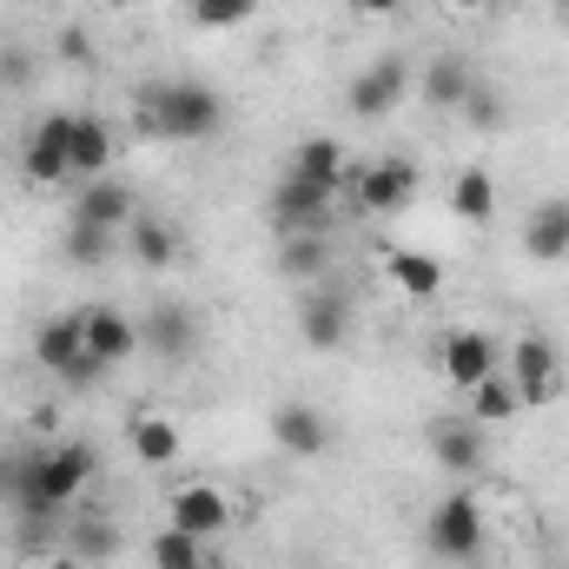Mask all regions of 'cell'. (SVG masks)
<instances>
[{
  "mask_svg": "<svg viewBox=\"0 0 569 569\" xmlns=\"http://www.w3.org/2000/svg\"><path fill=\"white\" fill-rule=\"evenodd\" d=\"M351 186H358L365 212H405L418 199V166L405 152H391V159H371L365 172H351Z\"/></svg>",
  "mask_w": 569,
  "mask_h": 569,
  "instance_id": "6",
  "label": "cell"
},
{
  "mask_svg": "<svg viewBox=\"0 0 569 569\" xmlns=\"http://www.w3.org/2000/svg\"><path fill=\"white\" fill-rule=\"evenodd\" d=\"M40 569H87V563H80L73 550H60V557H47V563H40Z\"/></svg>",
  "mask_w": 569,
  "mask_h": 569,
  "instance_id": "35",
  "label": "cell"
},
{
  "mask_svg": "<svg viewBox=\"0 0 569 569\" xmlns=\"http://www.w3.org/2000/svg\"><path fill=\"white\" fill-rule=\"evenodd\" d=\"M146 550H152V569H199L206 563V557H199V537H186V530H172V523H166Z\"/></svg>",
  "mask_w": 569,
  "mask_h": 569,
  "instance_id": "31",
  "label": "cell"
},
{
  "mask_svg": "<svg viewBox=\"0 0 569 569\" xmlns=\"http://www.w3.org/2000/svg\"><path fill=\"white\" fill-rule=\"evenodd\" d=\"M450 212H457L463 226H490V219H497V179H490L483 166H463V172L450 179Z\"/></svg>",
  "mask_w": 569,
  "mask_h": 569,
  "instance_id": "22",
  "label": "cell"
},
{
  "mask_svg": "<svg viewBox=\"0 0 569 569\" xmlns=\"http://www.w3.org/2000/svg\"><path fill=\"white\" fill-rule=\"evenodd\" d=\"M219 127H226V107L199 80H166V87H152L140 100V133H152V140L199 146V140H212Z\"/></svg>",
  "mask_w": 569,
  "mask_h": 569,
  "instance_id": "2",
  "label": "cell"
},
{
  "mask_svg": "<svg viewBox=\"0 0 569 569\" xmlns=\"http://www.w3.org/2000/svg\"><path fill=\"white\" fill-rule=\"evenodd\" d=\"M523 252H530L537 266L569 259V199H543V206H530V219H523Z\"/></svg>",
  "mask_w": 569,
  "mask_h": 569,
  "instance_id": "16",
  "label": "cell"
},
{
  "mask_svg": "<svg viewBox=\"0 0 569 569\" xmlns=\"http://www.w3.org/2000/svg\"><path fill=\"white\" fill-rule=\"evenodd\" d=\"M385 272H391V284H398L405 298H437V291H443V259L411 252V246H391V252H385Z\"/></svg>",
  "mask_w": 569,
  "mask_h": 569,
  "instance_id": "19",
  "label": "cell"
},
{
  "mask_svg": "<svg viewBox=\"0 0 569 569\" xmlns=\"http://www.w3.org/2000/svg\"><path fill=\"white\" fill-rule=\"evenodd\" d=\"M405 93H411V60L385 53V60H371V67L351 80V93H345V100H351V113H358V120H385Z\"/></svg>",
  "mask_w": 569,
  "mask_h": 569,
  "instance_id": "9",
  "label": "cell"
},
{
  "mask_svg": "<svg viewBox=\"0 0 569 569\" xmlns=\"http://www.w3.org/2000/svg\"><path fill=\"white\" fill-rule=\"evenodd\" d=\"M127 443H133V457H140L146 470H166V463H179V425H172V418H133Z\"/></svg>",
  "mask_w": 569,
  "mask_h": 569,
  "instance_id": "26",
  "label": "cell"
},
{
  "mask_svg": "<svg viewBox=\"0 0 569 569\" xmlns=\"http://www.w3.org/2000/svg\"><path fill=\"white\" fill-rule=\"evenodd\" d=\"M483 425H437L430 430V457L443 463V470H457V477H470L477 463H483Z\"/></svg>",
  "mask_w": 569,
  "mask_h": 569,
  "instance_id": "25",
  "label": "cell"
},
{
  "mask_svg": "<svg viewBox=\"0 0 569 569\" xmlns=\"http://www.w3.org/2000/svg\"><path fill=\"white\" fill-rule=\"evenodd\" d=\"M73 219H87V226H100V232H127L133 219H140V199H133V186L127 179H80V192H73Z\"/></svg>",
  "mask_w": 569,
  "mask_h": 569,
  "instance_id": "11",
  "label": "cell"
},
{
  "mask_svg": "<svg viewBox=\"0 0 569 569\" xmlns=\"http://www.w3.org/2000/svg\"><path fill=\"white\" fill-rule=\"evenodd\" d=\"M517 411H523V398H517V385H510V378H497V371L470 391V425H510Z\"/></svg>",
  "mask_w": 569,
  "mask_h": 569,
  "instance_id": "27",
  "label": "cell"
},
{
  "mask_svg": "<svg viewBox=\"0 0 569 569\" xmlns=\"http://www.w3.org/2000/svg\"><path fill=\"white\" fill-rule=\"evenodd\" d=\"M331 199H338L331 186H311V179L284 172L279 186H272V226H279V232H325Z\"/></svg>",
  "mask_w": 569,
  "mask_h": 569,
  "instance_id": "10",
  "label": "cell"
},
{
  "mask_svg": "<svg viewBox=\"0 0 569 569\" xmlns=\"http://www.w3.org/2000/svg\"><path fill=\"white\" fill-rule=\"evenodd\" d=\"M166 523L186 530V537H199V543H212V537L232 530V497H226L219 483H186V490H172Z\"/></svg>",
  "mask_w": 569,
  "mask_h": 569,
  "instance_id": "5",
  "label": "cell"
},
{
  "mask_svg": "<svg viewBox=\"0 0 569 569\" xmlns=\"http://www.w3.org/2000/svg\"><path fill=\"white\" fill-rule=\"evenodd\" d=\"M100 7H133V0H100Z\"/></svg>",
  "mask_w": 569,
  "mask_h": 569,
  "instance_id": "37",
  "label": "cell"
},
{
  "mask_svg": "<svg viewBox=\"0 0 569 569\" xmlns=\"http://www.w3.org/2000/svg\"><path fill=\"white\" fill-rule=\"evenodd\" d=\"M298 338H305L311 351H338V345L351 338V298L331 291V284H311L305 305H298Z\"/></svg>",
  "mask_w": 569,
  "mask_h": 569,
  "instance_id": "12",
  "label": "cell"
},
{
  "mask_svg": "<svg viewBox=\"0 0 569 569\" xmlns=\"http://www.w3.org/2000/svg\"><path fill=\"white\" fill-rule=\"evenodd\" d=\"M80 351H87V311H60V318H47V325L33 331V365L53 371V378H60Z\"/></svg>",
  "mask_w": 569,
  "mask_h": 569,
  "instance_id": "15",
  "label": "cell"
},
{
  "mask_svg": "<svg viewBox=\"0 0 569 569\" xmlns=\"http://www.w3.org/2000/svg\"><path fill=\"white\" fill-rule=\"evenodd\" d=\"M67 550H73L80 563H107V557L120 550V530H113L107 517H73V530H67Z\"/></svg>",
  "mask_w": 569,
  "mask_h": 569,
  "instance_id": "28",
  "label": "cell"
},
{
  "mask_svg": "<svg viewBox=\"0 0 569 569\" xmlns=\"http://www.w3.org/2000/svg\"><path fill=\"white\" fill-rule=\"evenodd\" d=\"M272 437H279V450H291V457H325L338 443L331 437V418L318 405H279L272 411Z\"/></svg>",
  "mask_w": 569,
  "mask_h": 569,
  "instance_id": "13",
  "label": "cell"
},
{
  "mask_svg": "<svg viewBox=\"0 0 569 569\" xmlns=\"http://www.w3.org/2000/svg\"><path fill=\"white\" fill-rule=\"evenodd\" d=\"M284 172H298V179H311V186H345V146L331 140V133H318V140H298V152H291V166Z\"/></svg>",
  "mask_w": 569,
  "mask_h": 569,
  "instance_id": "23",
  "label": "cell"
},
{
  "mask_svg": "<svg viewBox=\"0 0 569 569\" xmlns=\"http://www.w3.org/2000/svg\"><path fill=\"white\" fill-rule=\"evenodd\" d=\"M450 7H463V13H483V7H497V0H450Z\"/></svg>",
  "mask_w": 569,
  "mask_h": 569,
  "instance_id": "36",
  "label": "cell"
},
{
  "mask_svg": "<svg viewBox=\"0 0 569 569\" xmlns=\"http://www.w3.org/2000/svg\"><path fill=\"white\" fill-rule=\"evenodd\" d=\"M437 371H443L457 391H477V385L497 371V338H490V331H477V325L443 331V338H437Z\"/></svg>",
  "mask_w": 569,
  "mask_h": 569,
  "instance_id": "4",
  "label": "cell"
},
{
  "mask_svg": "<svg viewBox=\"0 0 569 569\" xmlns=\"http://www.w3.org/2000/svg\"><path fill=\"white\" fill-rule=\"evenodd\" d=\"M425 543L443 563H470V557L483 550V503H477L470 490L437 497V510H430V523H425Z\"/></svg>",
  "mask_w": 569,
  "mask_h": 569,
  "instance_id": "3",
  "label": "cell"
},
{
  "mask_svg": "<svg viewBox=\"0 0 569 569\" xmlns=\"http://www.w3.org/2000/svg\"><path fill=\"white\" fill-rule=\"evenodd\" d=\"M279 272L291 284H318L331 272V246H325V232H284L279 239Z\"/></svg>",
  "mask_w": 569,
  "mask_h": 569,
  "instance_id": "20",
  "label": "cell"
},
{
  "mask_svg": "<svg viewBox=\"0 0 569 569\" xmlns=\"http://www.w3.org/2000/svg\"><path fill=\"white\" fill-rule=\"evenodd\" d=\"M67 166H73V179H100V172L113 166V127H107L100 113H73Z\"/></svg>",
  "mask_w": 569,
  "mask_h": 569,
  "instance_id": "18",
  "label": "cell"
},
{
  "mask_svg": "<svg viewBox=\"0 0 569 569\" xmlns=\"http://www.w3.org/2000/svg\"><path fill=\"white\" fill-rule=\"evenodd\" d=\"M67 140H73V113H47V120L33 127L27 152H20V179H27V186H67V179H73Z\"/></svg>",
  "mask_w": 569,
  "mask_h": 569,
  "instance_id": "8",
  "label": "cell"
},
{
  "mask_svg": "<svg viewBox=\"0 0 569 569\" xmlns=\"http://www.w3.org/2000/svg\"><path fill=\"white\" fill-rule=\"evenodd\" d=\"M186 13H192V27H206V33H226V27H246V20L259 13V0H186Z\"/></svg>",
  "mask_w": 569,
  "mask_h": 569,
  "instance_id": "30",
  "label": "cell"
},
{
  "mask_svg": "<svg viewBox=\"0 0 569 569\" xmlns=\"http://www.w3.org/2000/svg\"><path fill=\"white\" fill-rule=\"evenodd\" d=\"M140 345L159 358H186L199 345V318L186 305H152V318H140Z\"/></svg>",
  "mask_w": 569,
  "mask_h": 569,
  "instance_id": "17",
  "label": "cell"
},
{
  "mask_svg": "<svg viewBox=\"0 0 569 569\" xmlns=\"http://www.w3.org/2000/svg\"><path fill=\"white\" fill-rule=\"evenodd\" d=\"M87 351H93L100 365H127V358L140 351V318H127V311H113V305H93V311H87Z\"/></svg>",
  "mask_w": 569,
  "mask_h": 569,
  "instance_id": "14",
  "label": "cell"
},
{
  "mask_svg": "<svg viewBox=\"0 0 569 569\" xmlns=\"http://www.w3.org/2000/svg\"><path fill=\"white\" fill-rule=\"evenodd\" d=\"M510 385H517L523 405H550V398H557L563 365H557V345H550L543 331H523V338H517V351H510Z\"/></svg>",
  "mask_w": 569,
  "mask_h": 569,
  "instance_id": "7",
  "label": "cell"
},
{
  "mask_svg": "<svg viewBox=\"0 0 569 569\" xmlns=\"http://www.w3.org/2000/svg\"><path fill=\"white\" fill-rule=\"evenodd\" d=\"M418 87H425V100L437 113H457L463 100H470V87H477V73L457 60V53H443V60H430L425 73H418Z\"/></svg>",
  "mask_w": 569,
  "mask_h": 569,
  "instance_id": "21",
  "label": "cell"
},
{
  "mask_svg": "<svg viewBox=\"0 0 569 569\" xmlns=\"http://www.w3.org/2000/svg\"><path fill=\"white\" fill-rule=\"evenodd\" d=\"M351 7H358V13H398L405 0H351Z\"/></svg>",
  "mask_w": 569,
  "mask_h": 569,
  "instance_id": "34",
  "label": "cell"
},
{
  "mask_svg": "<svg viewBox=\"0 0 569 569\" xmlns=\"http://www.w3.org/2000/svg\"><path fill=\"white\" fill-rule=\"evenodd\" d=\"M107 371H113V365H100L93 351H80V358H73L67 371H60V385H67V391H93V385H100Z\"/></svg>",
  "mask_w": 569,
  "mask_h": 569,
  "instance_id": "33",
  "label": "cell"
},
{
  "mask_svg": "<svg viewBox=\"0 0 569 569\" xmlns=\"http://www.w3.org/2000/svg\"><path fill=\"white\" fill-rule=\"evenodd\" d=\"M113 239H120V232H100V226H87V219H67V259H73L80 272L107 266V259H113Z\"/></svg>",
  "mask_w": 569,
  "mask_h": 569,
  "instance_id": "29",
  "label": "cell"
},
{
  "mask_svg": "<svg viewBox=\"0 0 569 569\" xmlns=\"http://www.w3.org/2000/svg\"><path fill=\"white\" fill-rule=\"evenodd\" d=\"M127 252L140 259L146 272H166V266L179 259V232H172L166 219H152V212H140V219L127 226Z\"/></svg>",
  "mask_w": 569,
  "mask_h": 569,
  "instance_id": "24",
  "label": "cell"
},
{
  "mask_svg": "<svg viewBox=\"0 0 569 569\" xmlns=\"http://www.w3.org/2000/svg\"><path fill=\"white\" fill-rule=\"evenodd\" d=\"M477 133H503V120H510V107H503V93H490V87H470V100L457 107Z\"/></svg>",
  "mask_w": 569,
  "mask_h": 569,
  "instance_id": "32",
  "label": "cell"
},
{
  "mask_svg": "<svg viewBox=\"0 0 569 569\" xmlns=\"http://www.w3.org/2000/svg\"><path fill=\"white\" fill-rule=\"evenodd\" d=\"M199 569H206V563H199Z\"/></svg>",
  "mask_w": 569,
  "mask_h": 569,
  "instance_id": "38",
  "label": "cell"
},
{
  "mask_svg": "<svg viewBox=\"0 0 569 569\" xmlns=\"http://www.w3.org/2000/svg\"><path fill=\"white\" fill-rule=\"evenodd\" d=\"M100 477V457H93V443H47V450H20V477H13V510H20V523L27 530H53L60 517H67V503L87 490Z\"/></svg>",
  "mask_w": 569,
  "mask_h": 569,
  "instance_id": "1",
  "label": "cell"
}]
</instances>
